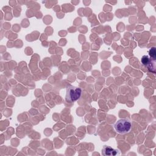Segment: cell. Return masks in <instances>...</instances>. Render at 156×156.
Returning <instances> with one entry per match:
<instances>
[{
	"instance_id": "cell-2",
	"label": "cell",
	"mask_w": 156,
	"mask_h": 156,
	"mask_svg": "<svg viewBox=\"0 0 156 156\" xmlns=\"http://www.w3.org/2000/svg\"><path fill=\"white\" fill-rule=\"evenodd\" d=\"M82 89L79 87L69 85L66 88L65 100L68 102H73L77 101L81 96Z\"/></svg>"
},
{
	"instance_id": "cell-4",
	"label": "cell",
	"mask_w": 156,
	"mask_h": 156,
	"mask_svg": "<svg viewBox=\"0 0 156 156\" xmlns=\"http://www.w3.org/2000/svg\"><path fill=\"white\" fill-rule=\"evenodd\" d=\"M120 154V151L118 149L113 148L109 146H104L102 149V155L104 156H115Z\"/></svg>"
},
{
	"instance_id": "cell-3",
	"label": "cell",
	"mask_w": 156,
	"mask_h": 156,
	"mask_svg": "<svg viewBox=\"0 0 156 156\" xmlns=\"http://www.w3.org/2000/svg\"><path fill=\"white\" fill-rule=\"evenodd\" d=\"M141 62L143 66L147 67L151 72L155 73V60L151 59L148 55H144L141 57Z\"/></svg>"
},
{
	"instance_id": "cell-5",
	"label": "cell",
	"mask_w": 156,
	"mask_h": 156,
	"mask_svg": "<svg viewBox=\"0 0 156 156\" xmlns=\"http://www.w3.org/2000/svg\"><path fill=\"white\" fill-rule=\"evenodd\" d=\"M149 55L150 56V58L152 59L153 60L155 61L156 59V54H155V47H152L149 50Z\"/></svg>"
},
{
	"instance_id": "cell-1",
	"label": "cell",
	"mask_w": 156,
	"mask_h": 156,
	"mask_svg": "<svg viewBox=\"0 0 156 156\" xmlns=\"http://www.w3.org/2000/svg\"><path fill=\"white\" fill-rule=\"evenodd\" d=\"M115 132L121 135L130 132L132 129V123L129 119L122 118L118 120L113 125Z\"/></svg>"
}]
</instances>
